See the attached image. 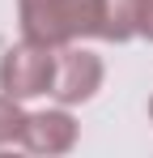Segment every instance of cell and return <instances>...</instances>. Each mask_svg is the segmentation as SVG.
Segmentation results:
<instances>
[{
	"instance_id": "1",
	"label": "cell",
	"mask_w": 153,
	"mask_h": 158,
	"mask_svg": "<svg viewBox=\"0 0 153 158\" xmlns=\"http://www.w3.org/2000/svg\"><path fill=\"white\" fill-rule=\"evenodd\" d=\"M55 69H60V47H43V43H13L0 56V90L13 98H43L55 90Z\"/></svg>"
},
{
	"instance_id": "2",
	"label": "cell",
	"mask_w": 153,
	"mask_h": 158,
	"mask_svg": "<svg viewBox=\"0 0 153 158\" xmlns=\"http://www.w3.org/2000/svg\"><path fill=\"white\" fill-rule=\"evenodd\" d=\"M102 81H106V64H102L98 52H89L81 43L60 47V69H55V90H51L55 103L81 107L102 90Z\"/></svg>"
},
{
	"instance_id": "3",
	"label": "cell",
	"mask_w": 153,
	"mask_h": 158,
	"mask_svg": "<svg viewBox=\"0 0 153 158\" xmlns=\"http://www.w3.org/2000/svg\"><path fill=\"white\" fill-rule=\"evenodd\" d=\"M81 141V124L73 120V111L60 103V107H47V111H30L26 115V132H22V150L30 154H43V158H60L76 150Z\"/></svg>"
},
{
	"instance_id": "4",
	"label": "cell",
	"mask_w": 153,
	"mask_h": 158,
	"mask_svg": "<svg viewBox=\"0 0 153 158\" xmlns=\"http://www.w3.org/2000/svg\"><path fill=\"white\" fill-rule=\"evenodd\" d=\"M17 22H22V39H30V43L68 47L64 0H17Z\"/></svg>"
},
{
	"instance_id": "5",
	"label": "cell",
	"mask_w": 153,
	"mask_h": 158,
	"mask_svg": "<svg viewBox=\"0 0 153 158\" xmlns=\"http://www.w3.org/2000/svg\"><path fill=\"white\" fill-rule=\"evenodd\" d=\"M64 30L68 43L102 39V0H64Z\"/></svg>"
},
{
	"instance_id": "6",
	"label": "cell",
	"mask_w": 153,
	"mask_h": 158,
	"mask_svg": "<svg viewBox=\"0 0 153 158\" xmlns=\"http://www.w3.org/2000/svg\"><path fill=\"white\" fill-rule=\"evenodd\" d=\"M136 22H140V0H102V39L106 43L136 39Z\"/></svg>"
},
{
	"instance_id": "7",
	"label": "cell",
	"mask_w": 153,
	"mask_h": 158,
	"mask_svg": "<svg viewBox=\"0 0 153 158\" xmlns=\"http://www.w3.org/2000/svg\"><path fill=\"white\" fill-rule=\"evenodd\" d=\"M26 115H30V111H26L22 98H13V94L0 90V150H4V145H22Z\"/></svg>"
},
{
	"instance_id": "8",
	"label": "cell",
	"mask_w": 153,
	"mask_h": 158,
	"mask_svg": "<svg viewBox=\"0 0 153 158\" xmlns=\"http://www.w3.org/2000/svg\"><path fill=\"white\" fill-rule=\"evenodd\" d=\"M136 39L153 43V0H140V22H136Z\"/></svg>"
},
{
	"instance_id": "9",
	"label": "cell",
	"mask_w": 153,
	"mask_h": 158,
	"mask_svg": "<svg viewBox=\"0 0 153 158\" xmlns=\"http://www.w3.org/2000/svg\"><path fill=\"white\" fill-rule=\"evenodd\" d=\"M149 120H153V98H149Z\"/></svg>"
}]
</instances>
